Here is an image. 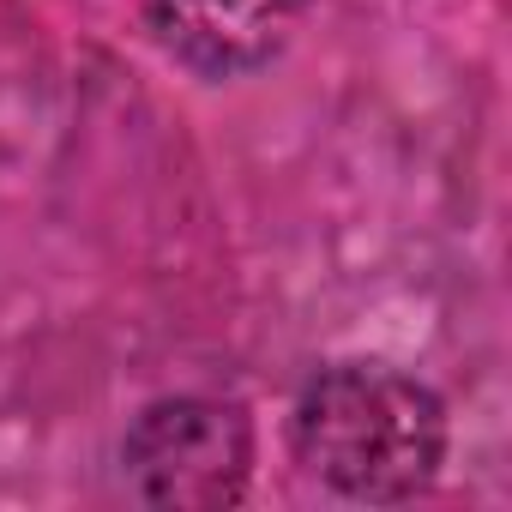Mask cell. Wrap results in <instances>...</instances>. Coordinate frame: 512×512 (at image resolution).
Listing matches in <instances>:
<instances>
[{
  "instance_id": "obj_1",
  "label": "cell",
  "mask_w": 512,
  "mask_h": 512,
  "mask_svg": "<svg viewBox=\"0 0 512 512\" xmlns=\"http://www.w3.org/2000/svg\"><path fill=\"white\" fill-rule=\"evenodd\" d=\"M296 464L344 500H416L446 464V404L404 368L332 362L290 410Z\"/></svg>"
},
{
  "instance_id": "obj_2",
  "label": "cell",
  "mask_w": 512,
  "mask_h": 512,
  "mask_svg": "<svg viewBox=\"0 0 512 512\" xmlns=\"http://www.w3.org/2000/svg\"><path fill=\"white\" fill-rule=\"evenodd\" d=\"M127 488L163 512H223L241 506L253 476V422L229 398H157L133 416L121 440Z\"/></svg>"
},
{
  "instance_id": "obj_3",
  "label": "cell",
  "mask_w": 512,
  "mask_h": 512,
  "mask_svg": "<svg viewBox=\"0 0 512 512\" xmlns=\"http://www.w3.org/2000/svg\"><path fill=\"white\" fill-rule=\"evenodd\" d=\"M308 0H151L157 43L199 79H241L284 55Z\"/></svg>"
}]
</instances>
